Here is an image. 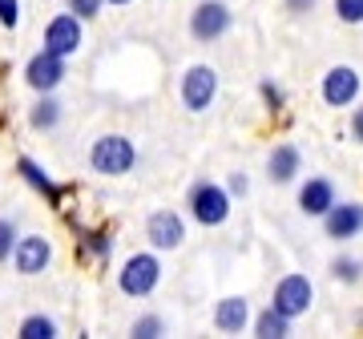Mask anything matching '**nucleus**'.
<instances>
[{"label":"nucleus","instance_id":"1","mask_svg":"<svg viewBox=\"0 0 363 339\" xmlns=\"http://www.w3.org/2000/svg\"><path fill=\"white\" fill-rule=\"evenodd\" d=\"M133 162H138V150H133L130 138H121V133H105L97 138L89 150V166L105 178H121V174H130Z\"/></svg>","mask_w":363,"mask_h":339},{"label":"nucleus","instance_id":"2","mask_svg":"<svg viewBox=\"0 0 363 339\" xmlns=\"http://www.w3.org/2000/svg\"><path fill=\"white\" fill-rule=\"evenodd\" d=\"M157 283H162V262H157V255H133V259H125V267L117 274V287L125 291L130 299H145Z\"/></svg>","mask_w":363,"mask_h":339},{"label":"nucleus","instance_id":"3","mask_svg":"<svg viewBox=\"0 0 363 339\" xmlns=\"http://www.w3.org/2000/svg\"><path fill=\"white\" fill-rule=\"evenodd\" d=\"M315 303V287L307 274H286V279H279V287H274V299L271 307L279 315H286V319H298V315L307 311Z\"/></svg>","mask_w":363,"mask_h":339},{"label":"nucleus","instance_id":"4","mask_svg":"<svg viewBox=\"0 0 363 339\" xmlns=\"http://www.w3.org/2000/svg\"><path fill=\"white\" fill-rule=\"evenodd\" d=\"M218 97V73L210 65H194L186 77H182V105L190 109V113H202L210 109Z\"/></svg>","mask_w":363,"mask_h":339},{"label":"nucleus","instance_id":"5","mask_svg":"<svg viewBox=\"0 0 363 339\" xmlns=\"http://www.w3.org/2000/svg\"><path fill=\"white\" fill-rule=\"evenodd\" d=\"M190 210L202 226H222L230 218V194L214 182H198L194 194H190Z\"/></svg>","mask_w":363,"mask_h":339},{"label":"nucleus","instance_id":"6","mask_svg":"<svg viewBox=\"0 0 363 339\" xmlns=\"http://www.w3.org/2000/svg\"><path fill=\"white\" fill-rule=\"evenodd\" d=\"M230 21L234 16L222 0H202L194 9V16H190V33H194V40H218V37H226Z\"/></svg>","mask_w":363,"mask_h":339},{"label":"nucleus","instance_id":"7","mask_svg":"<svg viewBox=\"0 0 363 339\" xmlns=\"http://www.w3.org/2000/svg\"><path fill=\"white\" fill-rule=\"evenodd\" d=\"M45 49L57 52V57H73L81 49V16L73 13H57L45 25Z\"/></svg>","mask_w":363,"mask_h":339},{"label":"nucleus","instance_id":"8","mask_svg":"<svg viewBox=\"0 0 363 339\" xmlns=\"http://www.w3.org/2000/svg\"><path fill=\"white\" fill-rule=\"evenodd\" d=\"M25 81H28L37 93H52L61 81H65V57H57V52L40 49L37 57L25 65Z\"/></svg>","mask_w":363,"mask_h":339},{"label":"nucleus","instance_id":"9","mask_svg":"<svg viewBox=\"0 0 363 339\" xmlns=\"http://www.w3.org/2000/svg\"><path fill=\"white\" fill-rule=\"evenodd\" d=\"M145 238H150L157 250H178L182 243H186V222H182V214H174V210H157V214H150V222H145Z\"/></svg>","mask_w":363,"mask_h":339},{"label":"nucleus","instance_id":"10","mask_svg":"<svg viewBox=\"0 0 363 339\" xmlns=\"http://www.w3.org/2000/svg\"><path fill=\"white\" fill-rule=\"evenodd\" d=\"M355 97H359V73L351 65H335L323 77V101L331 105V109H343V105H351Z\"/></svg>","mask_w":363,"mask_h":339},{"label":"nucleus","instance_id":"11","mask_svg":"<svg viewBox=\"0 0 363 339\" xmlns=\"http://www.w3.org/2000/svg\"><path fill=\"white\" fill-rule=\"evenodd\" d=\"M323 222L327 238H355L363 230V202H331Z\"/></svg>","mask_w":363,"mask_h":339},{"label":"nucleus","instance_id":"12","mask_svg":"<svg viewBox=\"0 0 363 339\" xmlns=\"http://www.w3.org/2000/svg\"><path fill=\"white\" fill-rule=\"evenodd\" d=\"M13 259H16V271H21V274H40L45 267H49V259H52L49 238H45V235H25V238H16Z\"/></svg>","mask_w":363,"mask_h":339},{"label":"nucleus","instance_id":"13","mask_svg":"<svg viewBox=\"0 0 363 339\" xmlns=\"http://www.w3.org/2000/svg\"><path fill=\"white\" fill-rule=\"evenodd\" d=\"M331 202H335V186L327 182V178H307L303 190H298V206H303V214H311V218H323Z\"/></svg>","mask_w":363,"mask_h":339},{"label":"nucleus","instance_id":"14","mask_svg":"<svg viewBox=\"0 0 363 339\" xmlns=\"http://www.w3.org/2000/svg\"><path fill=\"white\" fill-rule=\"evenodd\" d=\"M250 323V307H247V299H222L218 307H214V327L218 331H226V335H238L242 327Z\"/></svg>","mask_w":363,"mask_h":339},{"label":"nucleus","instance_id":"15","mask_svg":"<svg viewBox=\"0 0 363 339\" xmlns=\"http://www.w3.org/2000/svg\"><path fill=\"white\" fill-rule=\"evenodd\" d=\"M267 174H271V182H291L298 174V150L291 142L274 145L271 150V162H267Z\"/></svg>","mask_w":363,"mask_h":339},{"label":"nucleus","instance_id":"16","mask_svg":"<svg viewBox=\"0 0 363 339\" xmlns=\"http://www.w3.org/2000/svg\"><path fill=\"white\" fill-rule=\"evenodd\" d=\"M16 170L25 174V182L33 186V190H40V194L49 198V206H61V186L52 182L49 174H45V170L33 162V157H21V162H16Z\"/></svg>","mask_w":363,"mask_h":339},{"label":"nucleus","instance_id":"17","mask_svg":"<svg viewBox=\"0 0 363 339\" xmlns=\"http://www.w3.org/2000/svg\"><path fill=\"white\" fill-rule=\"evenodd\" d=\"M255 331H259L262 339H283V335H291V319L279 315L274 307H267V311L255 319Z\"/></svg>","mask_w":363,"mask_h":339},{"label":"nucleus","instance_id":"18","mask_svg":"<svg viewBox=\"0 0 363 339\" xmlns=\"http://www.w3.org/2000/svg\"><path fill=\"white\" fill-rule=\"evenodd\" d=\"M52 335H57V323L49 315H28L21 323V339H52Z\"/></svg>","mask_w":363,"mask_h":339},{"label":"nucleus","instance_id":"19","mask_svg":"<svg viewBox=\"0 0 363 339\" xmlns=\"http://www.w3.org/2000/svg\"><path fill=\"white\" fill-rule=\"evenodd\" d=\"M57 121H61V105L52 101V97H40V101L33 105V126H37V130H52Z\"/></svg>","mask_w":363,"mask_h":339},{"label":"nucleus","instance_id":"20","mask_svg":"<svg viewBox=\"0 0 363 339\" xmlns=\"http://www.w3.org/2000/svg\"><path fill=\"white\" fill-rule=\"evenodd\" d=\"M331 271H335V279H343V283H359L363 279V262L359 259H335L331 262Z\"/></svg>","mask_w":363,"mask_h":339},{"label":"nucleus","instance_id":"21","mask_svg":"<svg viewBox=\"0 0 363 339\" xmlns=\"http://www.w3.org/2000/svg\"><path fill=\"white\" fill-rule=\"evenodd\" d=\"M335 16L343 25H363V0H335Z\"/></svg>","mask_w":363,"mask_h":339},{"label":"nucleus","instance_id":"22","mask_svg":"<svg viewBox=\"0 0 363 339\" xmlns=\"http://www.w3.org/2000/svg\"><path fill=\"white\" fill-rule=\"evenodd\" d=\"M81 247L93 250V255H101V259H109V235H105V230H89V235H81Z\"/></svg>","mask_w":363,"mask_h":339},{"label":"nucleus","instance_id":"23","mask_svg":"<svg viewBox=\"0 0 363 339\" xmlns=\"http://www.w3.org/2000/svg\"><path fill=\"white\" fill-rule=\"evenodd\" d=\"M166 327H162V319L157 315H142L138 323H133V335H142V339H154V335H162Z\"/></svg>","mask_w":363,"mask_h":339},{"label":"nucleus","instance_id":"24","mask_svg":"<svg viewBox=\"0 0 363 339\" xmlns=\"http://www.w3.org/2000/svg\"><path fill=\"white\" fill-rule=\"evenodd\" d=\"M13 247H16V226L9 218H0V262L13 255Z\"/></svg>","mask_w":363,"mask_h":339},{"label":"nucleus","instance_id":"25","mask_svg":"<svg viewBox=\"0 0 363 339\" xmlns=\"http://www.w3.org/2000/svg\"><path fill=\"white\" fill-rule=\"evenodd\" d=\"M101 4H105V0H69V13L81 16V21H89V16L101 13Z\"/></svg>","mask_w":363,"mask_h":339},{"label":"nucleus","instance_id":"26","mask_svg":"<svg viewBox=\"0 0 363 339\" xmlns=\"http://www.w3.org/2000/svg\"><path fill=\"white\" fill-rule=\"evenodd\" d=\"M0 25L4 28L21 25V4H16V0H0Z\"/></svg>","mask_w":363,"mask_h":339},{"label":"nucleus","instance_id":"27","mask_svg":"<svg viewBox=\"0 0 363 339\" xmlns=\"http://www.w3.org/2000/svg\"><path fill=\"white\" fill-rule=\"evenodd\" d=\"M286 9H291V13H311L315 0H286Z\"/></svg>","mask_w":363,"mask_h":339},{"label":"nucleus","instance_id":"28","mask_svg":"<svg viewBox=\"0 0 363 339\" xmlns=\"http://www.w3.org/2000/svg\"><path fill=\"white\" fill-rule=\"evenodd\" d=\"M351 133H355V142H363V109H355V118H351Z\"/></svg>","mask_w":363,"mask_h":339},{"label":"nucleus","instance_id":"29","mask_svg":"<svg viewBox=\"0 0 363 339\" xmlns=\"http://www.w3.org/2000/svg\"><path fill=\"white\" fill-rule=\"evenodd\" d=\"M230 190H234V194H247V178H242V174H234V178H230Z\"/></svg>","mask_w":363,"mask_h":339},{"label":"nucleus","instance_id":"30","mask_svg":"<svg viewBox=\"0 0 363 339\" xmlns=\"http://www.w3.org/2000/svg\"><path fill=\"white\" fill-rule=\"evenodd\" d=\"M262 97H267L271 105H279V89H274V85H262Z\"/></svg>","mask_w":363,"mask_h":339},{"label":"nucleus","instance_id":"31","mask_svg":"<svg viewBox=\"0 0 363 339\" xmlns=\"http://www.w3.org/2000/svg\"><path fill=\"white\" fill-rule=\"evenodd\" d=\"M109 4H130V0H109Z\"/></svg>","mask_w":363,"mask_h":339}]
</instances>
